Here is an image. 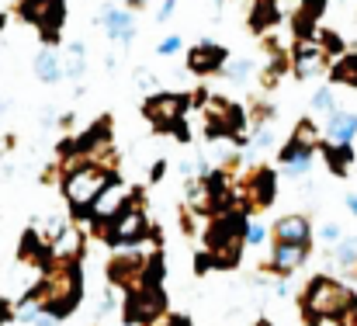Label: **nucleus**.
<instances>
[{"label":"nucleus","mask_w":357,"mask_h":326,"mask_svg":"<svg viewBox=\"0 0 357 326\" xmlns=\"http://www.w3.org/2000/svg\"><path fill=\"white\" fill-rule=\"evenodd\" d=\"M101 24H105V35L119 45H128L135 38V24H132V14L125 7H105L101 10Z\"/></svg>","instance_id":"f8f14e48"},{"label":"nucleus","mask_w":357,"mask_h":326,"mask_svg":"<svg viewBox=\"0 0 357 326\" xmlns=\"http://www.w3.org/2000/svg\"><path fill=\"white\" fill-rule=\"evenodd\" d=\"M264 239H267V225L246 218V222H243V243H246V246H260Z\"/></svg>","instance_id":"b1692460"},{"label":"nucleus","mask_w":357,"mask_h":326,"mask_svg":"<svg viewBox=\"0 0 357 326\" xmlns=\"http://www.w3.org/2000/svg\"><path fill=\"white\" fill-rule=\"evenodd\" d=\"M319 236H323V243H337V239H344V236H340V225H337V222H326V225L319 229Z\"/></svg>","instance_id":"cd10ccee"},{"label":"nucleus","mask_w":357,"mask_h":326,"mask_svg":"<svg viewBox=\"0 0 357 326\" xmlns=\"http://www.w3.org/2000/svg\"><path fill=\"white\" fill-rule=\"evenodd\" d=\"M312 108H316V111H326V114H333V111H337L333 91H330V87H319V91L312 94Z\"/></svg>","instance_id":"393cba45"},{"label":"nucleus","mask_w":357,"mask_h":326,"mask_svg":"<svg viewBox=\"0 0 357 326\" xmlns=\"http://www.w3.org/2000/svg\"><path fill=\"white\" fill-rule=\"evenodd\" d=\"M163 326H191V323H188V320H181V316H170Z\"/></svg>","instance_id":"72a5a7b5"},{"label":"nucleus","mask_w":357,"mask_h":326,"mask_svg":"<svg viewBox=\"0 0 357 326\" xmlns=\"http://www.w3.org/2000/svg\"><path fill=\"white\" fill-rule=\"evenodd\" d=\"M191 105V98H184V94H156V98H149L146 101V114H149V121L156 125V128H174L181 118H184V108Z\"/></svg>","instance_id":"0eeeda50"},{"label":"nucleus","mask_w":357,"mask_h":326,"mask_svg":"<svg viewBox=\"0 0 357 326\" xmlns=\"http://www.w3.org/2000/svg\"><path fill=\"white\" fill-rule=\"evenodd\" d=\"M177 49H181V38H177V35H170V38H163V42H160V49H156V52H160V56H174Z\"/></svg>","instance_id":"c85d7f7f"},{"label":"nucleus","mask_w":357,"mask_h":326,"mask_svg":"<svg viewBox=\"0 0 357 326\" xmlns=\"http://www.w3.org/2000/svg\"><path fill=\"white\" fill-rule=\"evenodd\" d=\"M243 222H246V216H222L212 222V229H208V236H205V246H208V253H212V264L229 267L239 257Z\"/></svg>","instance_id":"20e7f679"},{"label":"nucleus","mask_w":357,"mask_h":326,"mask_svg":"<svg viewBox=\"0 0 357 326\" xmlns=\"http://www.w3.org/2000/svg\"><path fill=\"white\" fill-rule=\"evenodd\" d=\"M326 163H330V170H333V174H340V177H344V174L351 170V163H354V149H351V146H337V142H333V146H326Z\"/></svg>","instance_id":"6ab92c4d"},{"label":"nucleus","mask_w":357,"mask_h":326,"mask_svg":"<svg viewBox=\"0 0 357 326\" xmlns=\"http://www.w3.org/2000/svg\"><path fill=\"white\" fill-rule=\"evenodd\" d=\"M357 135V114L354 111H333L330 114V139L337 142V146H351Z\"/></svg>","instance_id":"2eb2a0df"},{"label":"nucleus","mask_w":357,"mask_h":326,"mask_svg":"<svg viewBox=\"0 0 357 326\" xmlns=\"http://www.w3.org/2000/svg\"><path fill=\"white\" fill-rule=\"evenodd\" d=\"M278 21V3L274 0H257V10H253V17H250V28L253 31H264V28H271Z\"/></svg>","instance_id":"aec40b11"},{"label":"nucleus","mask_w":357,"mask_h":326,"mask_svg":"<svg viewBox=\"0 0 357 326\" xmlns=\"http://www.w3.org/2000/svg\"><path fill=\"white\" fill-rule=\"evenodd\" d=\"M14 320V309L7 306V299H0V323H10Z\"/></svg>","instance_id":"7c9ffc66"},{"label":"nucleus","mask_w":357,"mask_h":326,"mask_svg":"<svg viewBox=\"0 0 357 326\" xmlns=\"http://www.w3.org/2000/svg\"><path fill=\"white\" fill-rule=\"evenodd\" d=\"M274 188H278L274 170L260 167V170H253V177L246 181L243 198H246V205H250V209H264V205H271V202H274Z\"/></svg>","instance_id":"1a4fd4ad"},{"label":"nucleus","mask_w":357,"mask_h":326,"mask_svg":"<svg viewBox=\"0 0 357 326\" xmlns=\"http://www.w3.org/2000/svg\"><path fill=\"white\" fill-rule=\"evenodd\" d=\"M125 205H128V191L121 188L119 177H115V181H112V184H108V188H105L98 198H94V205H91L87 212H91V218H105V222H108V218L119 216Z\"/></svg>","instance_id":"9b49d317"},{"label":"nucleus","mask_w":357,"mask_h":326,"mask_svg":"<svg viewBox=\"0 0 357 326\" xmlns=\"http://www.w3.org/2000/svg\"><path fill=\"white\" fill-rule=\"evenodd\" d=\"M309 257V246H295V243H274L271 250V271L278 278H288L291 271H298Z\"/></svg>","instance_id":"9d476101"},{"label":"nucleus","mask_w":357,"mask_h":326,"mask_svg":"<svg viewBox=\"0 0 357 326\" xmlns=\"http://www.w3.org/2000/svg\"><path fill=\"white\" fill-rule=\"evenodd\" d=\"M135 3H142V0H135Z\"/></svg>","instance_id":"4c0bfd02"},{"label":"nucleus","mask_w":357,"mask_h":326,"mask_svg":"<svg viewBox=\"0 0 357 326\" xmlns=\"http://www.w3.org/2000/svg\"><path fill=\"white\" fill-rule=\"evenodd\" d=\"M257 66H253V59H236V63H229V77L233 80H243V77H250Z\"/></svg>","instance_id":"bb28decb"},{"label":"nucleus","mask_w":357,"mask_h":326,"mask_svg":"<svg viewBox=\"0 0 357 326\" xmlns=\"http://www.w3.org/2000/svg\"><path fill=\"white\" fill-rule=\"evenodd\" d=\"M333 84H347V87H357V52H347L337 59V66L330 70Z\"/></svg>","instance_id":"a211bd4d"},{"label":"nucleus","mask_w":357,"mask_h":326,"mask_svg":"<svg viewBox=\"0 0 357 326\" xmlns=\"http://www.w3.org/2000/svg\"><path fill=\"white\" fill-rule=\"evenodd\" d=\"M84 59H87V52H84V45H80V42H73V45L66 49V63H63V73H73V77H84Z\"/></svg>","instance_id":"4be33fe9"},{"label":"nucleus","mask_w":357,"mask_h":326,"mask_svg":"<svg viewBox=\"0 0 357 326\" xmlns=\"http://www.w3.org/2000/svg\"><path fill=\"white\" fill-rule=\"evenodd\" d=\"M163 174H167V163H163V160H156V167H153V181H160Z\"/></svg>","instance_id":"2f4dec72"},{"label":"nucleus","mask_w":357,"mask_h":326,"mask_svg":"<svg viewBox=\"0 0 357 326\" xmlns=\"http://www.w3.org/2000/svg\"><path fill=\"white\" fill-rule=\"evenodd\" d=\"M284 170H288L291 177H305V174L312 170V153H295V156H288V160H284Z\"/></svg>","instance_id":"5701e85b"},{"label":"nucleus","mask_w":357,"mask_h":326,"mask_svg":"<svg viewBox=\"0 0 357 326\" xmlns=\"http://www.w3.org/2000/svg\"><path fill=\"white\" fill-rule=\"evenodd\" d=\"M319 49L330 56V52H344V42L333 35V31H319Z\"/></svg>","instance_id":"a878e982"},{"label":"nucleus","mask_w":357,"mask_h":326,"mask_svg":"<svg viewBox=\"0 0 357 326\" xmlns=\"http://www.w3.org/2000/svg\"><path fill=\"white\" fill-rule=\"evenodd\" d=\"M125 326H132V323H125Z\"/></svg>","instance_id":"58836bf2"},{"label":"nucleus","mask_w":357,"mask_h":326,"mask_svg":"<svg viewBox=\"0 0 357 326\" xmlns=\"http://www.w3.org/2000/svg\"><path fill=\"white\" fill-rule=\"evenodd\" d=\"M56 323H59V320H52V316H45V313L35 320V326H56Z\"/></svg>","instance_id":"473e14b6"},{"label":"nucleus","mask_w":357,"mask_h":326,"mask_svg":"<svg viewBox=\"0 0 357 326\" xmlns=\"http://www.w3.org/2000/svg\"><path fill=\"white\" fill-rule=\"evenodd\" d=\"M291 70H295L298 80L319 77V73H326V52H323L316 42H298L295 59H291Z\"/></svg>","instance_id":"6e6552de"},{"label":"nucleus","mask_w":357,"mask_h":326,"mask_svg":"<svg viewBox=\"0 0 357 326\" xmlns=\"http://www.w3.org/2000/svg\"><path fill=\"white\" fill-rule=\"evenodd\" d=\"M222 63H226V49L222 45H212V42H202L188 56V66L195 73H215V70H222Z\"/></svg>","instance_id":"4468645a"},{"label":"nucleus","mask_w":357,"mask_h":326,"mask_svg":"<svg viewBox=\"0 0 357 326\" xmlns=\"http://www.w3.org/2000/svg\"><path fill=\"white\" fill-rule=\"evenodd\" d=\"M274 243H295V246H309L312 243V225L302 216H284L274 222Z\"/></svg>","instance_id":"ddd939ff"},{"label":"nucleus","mask_w":357,"mask_h":326,"mask_svg":"<svg viewBox=\"0 0 357 326\" xmlns=\"http://www.w3.org/2000/svg\"><path fill=\"white\" fill-rule=\"evenodd\" d=\"M174 7H177V0H163V3H160V21H170Z\"/></svg>","instance_id":"c756f323"},{"label":"nucleus","mask_w":357,"mask_h":326,"mask_svg":"<svg viewBox=\"0 0 357 326\" xmlns=\"http://www.w3.org/2000/svg\"><path fill=\"white\" fill-rule=\"evenodd\" d=\"M323 10H326V0H305L302 3V10L295 14V35H298V42H309L312 38V24L319 21Z\"/></svg>","instance_id":"dca6fc26"},{"label":"nucleus","mask_w":357,"mask_h":326,"mask_svg":"<svg viewBox=\"0 0 357 326\" xmlns=\"http://www.w3.org/2000/svg\"><path fill=\"white\" fill-rule=\"evenodd\" d=\"M17 10H21L24 21H31L42 31V38H45L49 49L59 42V28H63V17H66L63 0H21Z\"/></svg>","instance_id":"423d86ee"},{"label":"nucleus","mask_w":357,"mask_h":326,"mask_svg":"<svg viewBox=\"0 0 357 326\" xmlns=\"http://www.w3.org/2000/svg\"><path fill=\"white\" fill-rule=\"evenodd\" d=\"M24 299L38 302L45 316L63 320L66 313H73V306L80 302V264L77 260H63L52 274H45L38 281V288H31Z\"/></svg>","instance_id":"f257e3e1"},{"label":"nucleus","mask_w":357,"mask_h":326,"mask_svg":"<svg viewBox=\"0 0 357 326\" xmlns=\"http://www.w3.org/2000/svg\"><path fill=\"white\" fill-rule=\"evenodd\" d=\"M35 77L42 80V84H56L59 77H63V59H59V52H52L49 45L35 56Z\"/></svg>","instance_id":"f3484780"},{"label":"nucleus","mask_w":357,"mask_h":326,"mask_svg":"<svg viewBox=\"0 0 357 326\" xmlns=\"http://www.w3.org/2000/svg\"><path fill=\"white\" fill-rule=\"evenodd\" d=\"M257 326H267V323H257Z\"/></svg>","instance_id":"e433bc0d"},{"label":"nucleus","mask_w":357,"mask_h":326,"mask_svg":"<svg viewBox=\"0 0 357 326\" xmlns=\"http://www.w3.org/2000/svg\"><path fill=\"white\" fill-rule=\"evenodd\" d=\"M112 181H115L112 170L84 163V167L66 170V177H63V191H66V202L73 205V212H87V209L94 205V198H98Z\"/></svg>","instance_id":"7ed1b4c3"},{"label":"nucleus","mask_w":357,"mask_h":326,"mask_svg":"<svg viewBox=\"0 0 357 326\" xmlns=\"http://www.w3.org/2000/svg\"><path fill=\"white\" fill-rule=\"evenodd\" d=\"M3 24H7V14H0V28H3Z\"/></svg>","instance_id":"c9c22d12"},{"label":"nucleus","mask_w":357,"mask_h":326,"mask_svg":"<svg viewBox=\"0 0 357 326\" xmlns=\"http://www.w3.org/2000/svg\"><path fill=\"white\" fill-rule=\"evenodd\" d=\"M167 302L163 292L156 285H132L125 288V323L142 326V323H156L163 316Z\"/></svg>","instance_id":"39448f33"},{"label":"nucleus","mask_w":357,"mask_h":326,"mask_svg":"<svg viewBox=\"0 0 357 326\" xmlns=\"http://www.w3.org/2000/svg\"><path fill=\"white\" fill-rule=\"evenodd\" d=\"M354 299H357L354 292L347 285H340L337 278H316L305 288V295H302V316H305V323L312 326L326 323V320H340L351 309Z\"/></svg>","instance_id":"f03ea898"},{"label":"nucleus","mask_w":357,"mask_h":326,"mask_svg":"<svg viewBox=\"0 0 357 326\" xmlns=\"http://www.w3.org/2000/svg\"><path fill=\"white\" fill-rule=\"evenodd\" d=\"M347 209L357 216V191H354V195H347Z\"/></svg>","instance_id":"f704fd0d"},{"label":"nucleus","mask_w":357,"mask_h":326,"mask_svg":"<svg viewBox=\"0 0 357 326\" xmlns=\"http://www.w3.org/2000/svg\"><path fill=\"white\" fill-rule=\"evenodd\" d=\"M333 260L347 271H357V239H337L333 246Z\"/></svg>","instance_id":"412c9836"}]
</instances>
